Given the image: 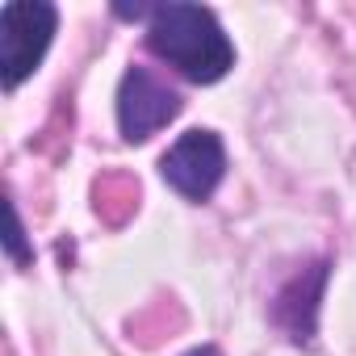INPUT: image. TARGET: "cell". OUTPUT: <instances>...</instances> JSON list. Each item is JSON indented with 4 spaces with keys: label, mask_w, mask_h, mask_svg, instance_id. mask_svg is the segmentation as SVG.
I'll return each mask as SVG.
<instances>
[{
    "label": "cell",
    "mask_w": 356,
    "mask_h": 356,
    "mask_svg": "<svg viewBox=\"0 0 356 356\" xmlns=\"http://www.w3.org/2000/svg\"><path fill=\"white\" fill-rule=\"evenodd\" d=\"M176 113H181V97H176L159 76H151L147 67H130L122 76V88H118V126H122V134L130 143L151 138Z\"/></svg>",
    "instance_id": "277c9868"
},
{
    "label": "cell",
    "mask_w": 356,
    "mask_h": 356,
    "mask_svg": "<svg viewBox=\"0 0 356 356\" xmlns=\"http://www.w3.org/2000/svg\"><path fill=\"white\" fill-rule=\"evenodd\" d=\"M147 47L193 84H214L231 72L235 47L218 17L202 5H159L147 13Z\"/></svg>",
    "instance_id": "6da1fadb"
},
{
    "label": "cell",
    "mask_w": 356,
    "mask_h": 356,
    "mask_svg": "<svg viewBox=\"0 0 356 356\" xmlns=\"http://www.w3.org/2000/svg\"><path fill=\"white\" fill-rule=\"evenodd\" d=\"M189 356H222V352H218V348H193Z\"/></svg>",
    "instance_id": "5b68a950"
},
{
    "label": "cell",
    "mask_w": 356,
    "mask_h": 356,
    "mask_svg": "<svg viewBox=\"0 0 356 356\" xmlns=\"http://www.w3.org/2000/svg\"><path fill=\"white\" fill-rule=\"evenodd\" d=\"M59 13L47 0H9L0 9V72H5V88H17L34 67L42 63L51 38H55Z\"/></svg>",
    "instance_id": "7a4b0ae2"
},
{
    "label": "cell",
    "mask_w": 356,
    "mask_h": 356,
    "mask_svg": "<svg viewBox=\"0 0 356 356\" xmlns=\"http://www.w3.org/2000/svg\"><path fill=\"white\" fill-rule=\"evenodd\" d=\"M159 172L181 197L206 202L227 172V147L214 130H189L168 147V155L159 159Z\"/></svg>",
    "instance_id": "3957f363"
}]
</instances>
